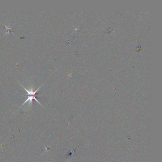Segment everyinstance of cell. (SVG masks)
<instances>
[{
    "instance_id": "1",
    "label": "cell",
    "mask_w": 162,
    "mask_h": 162,
    "mask_svg": "<svg viewBox=\"0 0 162 162\" xmlns=\"http://www.w3.org/2000/svg\"><path fill=\"white\" fill-rule=\"evenodd\" d=\"M33 100H35L40 105H41V106H42L43 107V106L41 104V103L38 100V99L36 98V97H35V96H29V95H28V97H27V99L26 100V101L21 105V106L19 108H21L22 107L25 103H26L27 102H29V103H30V104H32V101H33Z\"/></svg>"
},
{
    "instance_id": "2",
    "label": "cell",
    "mask_w": 162,
    "mask_h": 162,
    "mask_svg": "<svg viewBox=\"0 0 162 162\" xmlns=\"http://www.w3.org/2000/svg\"><path fill=\"white\" fill-rule=\"evenodd\" d=\"M5 28H6L7 29V30H8V31H7V32H6L5 33V34H4V35H5V34H6L7 33H8H8H9V32H11L12 33V34H13V33L12 32V31L11 30V29H12V28L13 27V26L11 27L10 28H8V27H7L6 26H5Z\"/></svg>"
}]
</instances>
